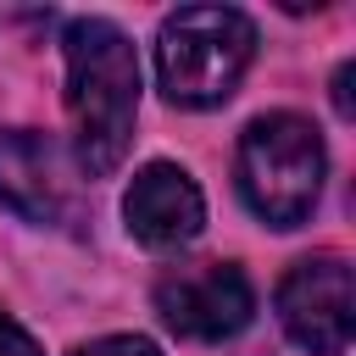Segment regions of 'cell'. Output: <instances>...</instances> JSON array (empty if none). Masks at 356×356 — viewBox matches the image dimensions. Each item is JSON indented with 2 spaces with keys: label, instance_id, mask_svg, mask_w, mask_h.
<instances>
[{
  "label": "cell",
  "instance_id": "obj_2",
  "mask_svg": "<svg viewBox=\"0 0 356 356\" xmlns=\"http://www.w3.org/2000/svg\"><path fill=\"white\" fill-rule=\"evenodd\" d=\"M256 56V28L234 6H184L156 33V78L172 106H217Z\"/></svg>",
  "mask_w": 356,
  "mask_h": 356
},
{
  "label": "cell",
  "instance_id": "obj_1",
  "mask_svg": "<svg viewBox=\"0 0 356 356\" xmlns=\"http://www.w3.org/2000/svg\"><path fill=\"white\" fill-rule=\"evenodd\" d=\"M67 50V117H72V150L89 178H106L128 145L139 117V56L128 33L106 17H78L61 33Z\"/></svg>",
  "mask_w": 356,
  "mask_h": 356
},
{
  "label": "cell",
  "instance_id": "obj_5",
  "mask_svg": "<svg viewBox=\"0 0 356 356\" xmlns=\"http://www.w3.org/2000/svg\"><path fill=\"white\" fill-rule=\"evenodd\" d=\"M156 312L172 334L217 345V339H234L250 323L256 295H250V278L234 261H195V267H172L156 284Z\"/></svg>",
  "mask_w": 356,
  "mask_h": 356
},
{
  "label": "cell",
  "instance_id": "obj_4",
  "mask_svg": "<svg viewBox=\"0 0 356 356\" xmlns=\"http://www.w3.org/2000/svg\"><path fill=\"white\" fill-rule=\"evenodd\" d=\"M278 323L312 356H345L356 328V284L345 256H306L278 284Z\"/></svg>",
  "mask_w": 356,
  "mask_h": 356
},
{
  "label": "cell",
  "instance_id": "obj_6",
  "mask_svg": "<svg viewBox=\"0 0 356 356\" xmlns=\"http://www.w3.org/2000/svg\"><path fill=\"white\" fill-rule=\"evenodd\" d=\"M0 200L28 222H67L72 178L61 167V150L44 134H28V128L0 134Z\"/></svg>",
  "mask_w": 356,
  "mask_h": 356
},
{
  "label": "cell",
  "instance_id": "obj_9",
  "mask_svg": "<svg viewBox=\"0 0 356 356\" xmlns=\"http://www.w3.org/2000/svg\"><path fill=\"white\" fill-rule=\"evenodd\" d=\"M0 356H39L33 334H28V328H17L6 312H0Z\"/></svg>",
  "mask_w": 356,
  "mask_h": 356
},
{
  "label": "cell",
  "instance_id": "obj_7",
  "mask_svg": "<svg viewBox=\"0 0 356 356\" xmlns=\"http://www.w3.org/2000/svg\"><path fill=\"white\" fill-rule=\"evenodd\" d=\"M122 217H128V234L150 250H178L200 234L206 222V200L195 189L189 172L167 167V161H150L134 184H128V200H122Z\"/></svg>",
  "mask_w": 356,
  "mask_h": 356
},
{
  "label": "cell",
  "instance_id": "obj_3",
  "mask_svg": "<svg viewBox=\"0 0 356 356\" xmlns=\"http://www.w3.org/2000/svg\"><path fill=\"white\" fill-rule=\"evenodd\" d=\"M323 167H328L323 134L295 111L256 117L239 139V189L267 228H300L312 217Z\"/></svg>",
  "mask_w": 356,
  "mask_h": 356
},
{
  "label": "cell",
  "instance_id": "obj_10",
  "mask_svg": "<svg viewBox=\"0 0 356 356\" xmlns=\"http://www.w3.org/2000/svg\"><path fill=\"white\" fill-rule=\"evenodd\" d=\"M334 106H339V117L356 111V106H350V67H339V78H334Z\"/></svg>",
  "mask_w": 356,
  "mask_h": 356
},
{
  "label": "cell",
  "instance_id": "obj_8",
  "mask_svg": "<svg viewBox=\"0 0 356 356\" xmlns=\"http://www.w3.org/2000/svg\"><path fill=\"white\" fill-rule=\"evenodd\" d=\"M72 356H161V350L150 339H139V334H111V339H95L83 350H72Z\"/></svg>",
  "mask_w": 356,
  "mask_h": 356
}]
</instances>
